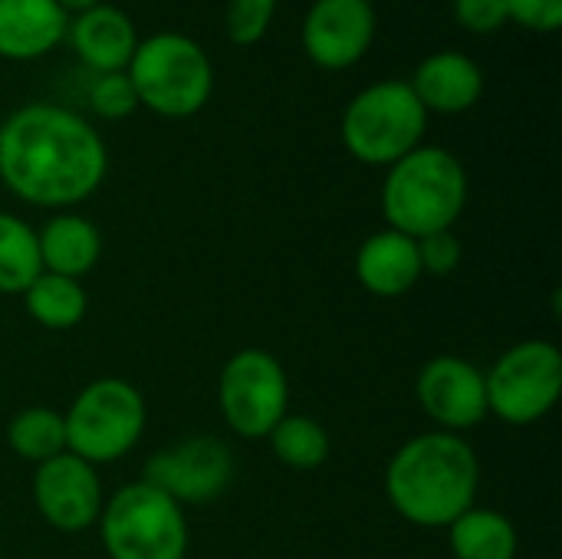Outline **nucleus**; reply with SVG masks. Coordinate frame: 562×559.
<instances>
[{
    "instance_id": "f257e3e1",
    "label": "nucleus",
    "mask_w": 562,
    "mask_h": 559,
    "mask_svg": "<svg viewBox=\"0 0 562 559\" xmlns=\"http://www.w3.org/2000/svg\"><path fill=\"white\" fill-rule=\"evenodd\" d=\"M109 175L99 128L59 102H26L0 122V185L23 204L69 211Z\"/></svg>"
},
{
    "instance_id": "f03ea898",
    "label": "nucleus",
    "mask_w": 562,
    "mask_h": 559,
    "mask_svg": "<svg viewBox=\"0 0 562 559\" xmlns=\"http://www.w3.org/2000/svg\"><path fill=\"white\" fill-rule=\"evenodd\" d=\"M481 461L464 435L425 432L408 438L385 468L392 511L422 530H448L477 504Z\"/></svg>"
},
{
    "instance_id": "7ed1b4c3",
    "label": "nucleus",
    "mask_w": 562,
    "mask_h": 559,
    "mask_svg": "<svg viewBox=\"0 0 562 559\" xmlns=\"http://www.w3.org/2000/svg\"><path fill=\"white\" fill-rule=\"evenodd\" d=\"M468 171L441 145H418L385 168L382 214L385 224L415 241L451 231L468 204Z\"/></svg>"
},
{
    "instance_id": "20e7f679",
    "label": "nucleus",
    "mask_w": 562,
    "mask_h": 559,
    "mask_svg": "<svg viewBox=\"0 0 562 559\" xmlns=\"http://www.w3.org/2000/svg\"><path fill=\"white\" fill-rule=\"evenodd\" d=\"M125 72L138 105L161 119H191L214 92V63L207 49L178 30L142 36Z\"/></svg>"
},
{
    "instance_id": "39448f33",
    "label": "nucleus",
    "mask_w": 562,
    "mask_h": 559,
    "mask_svg": "<svg viewBox=\"0 0 562 559\" xmlns=\"http://www.w3.org/2000/svg\"><path fill=\"white\" fill-rule=\"evenodd\" d=\"M428 119L431 115L412 92L408 79H379L346 102L339 138L356 161L369 168H389L425 145Z\"/></svg>"
},
{
    "instance_id": "423d86ee",
    "label": "nucleus",
    "mask_w": 562,
    "mask_h": 559,
    "mask_svg": "<svg viewBox=\"0 0 562 559\" xmlns=\"http://www.w3.org/2000/svg\"><path fill=\"white\" fill-rule=\"evenodd\" d=\"M99 540L109 559H184L188 517L184 507L145 481H132L105 497L99 514Z\"/></svg>"
},
{
    "instance_id": "0eeeda50",
    "label": "nucleus",
    "mask_w": 562,
    "mask_h": 559,
    "mask_svg": "<svg viewBox=\"0 0 562 559\" xmlns=\"http://www.w3.org/2000/svg\"><path fill=\"white\" fill-rule=\"evenodd\" d=\"M66 451L92 468L122 461L145 435L148 409L142 392L115 376L89 382L63 415Z\"/></svg>"
},
{
    "instance_id": "6e6552de",
    "label": "nucleus",
    "mask_w": 562,
    "mask_h": 559,
    "mask_svg": "<svg viewBox=\"0 0 562 559\" xmlns=\"http://www.w3.org/2000/svg\"><path fill=\"white\" fill-rule=\"evenodd\" d=\"M487 412L504 425L527 428L547 418L562 395V353L550 339L510 346L484 372Z\"/></svg>"
},
{
    "instance_id": "1a4fd4ad",
    "label": "nucleus",
    "mask_w": 562,
    "mask_h": 559,
    "mask_svg": "<svg viewBox=\"0 0 562 559\" xmlns=\"http://www.w3.org/2000/svg\"><path fill=\"white\" fill-rule=\"evenodd\" d=\"M290 379L280 359L267 349L247 346L234 353L217 379V409L224 425L250 441H260L286 415Z\"/></svg>"
},
{
    "instance_id": "9d476101",
    "label": "nucleus",
    "mask_w": 562,
    "mask_h": 559,
    "mask_svg": "<svg viewBox=\"0 0 562 559\" xmlns=\"http://www.w3.org/2000/svg\"><path fill=\"white\" fill-rule=\"evenodd\" d=\"M142 481L168 494L181 507H201L217 501L231 488L234 455L221 438L194 435L155 451L142 468Z\"/></svg>"
},
{
    "instance_id": "9b49d317",
    "label": "nucleus",
    "mask_w": 562,
    "mask_h": 559,
    "mask_svg": "<svg viewBox=\"0 0 562 559\" xmlns=\"http://www.w3.org/2000/svg\"><path fill=\"white\" fill-rule=\"evenodd\" d=\"M375 36V0H313L300 26L303 53L326 72L352 69L372 49Z\"/></svg>"
},
{
    "instance_id": "f8f14e48",
    "label": "nucleus",
    "mask_w": 562,
    "mask_h": 559,
    "mask_svg": "<svg viewBox=\"0 0 562 559\" xmlns=\"http://www.w3.org/2000/svg\"><path fill=\"white\" fill-rule=\"evenodd\" d=\"M33 504H36V514L56 534L76 537L95 527L102 514L105 494H102L99 471L89 461L63 451L59 458L33 471Z\"/></svg>"
},
{
    "instance_id": "ddd939ff",
    "label": "nucleus",
    "mask_w": 562,
    "mask_h": 559,
    "mask_svg": "<svg viewBox=\"0 0 562 559\" xmlns=\"http://www.w3.org/2000/svg\"><path fill=\"white\" fill-rule=\"evenodd\" d=\"M415 395L422 412L438 425V432L464 435L484 425V418L491 415L484 372L461 356L428 359L418 372Z\"/></svg>"
},
{
    "instance_id": "4468645a",
    "label": "nucleus",
    "mask_w": 562,
    "mask_h": 559,
    "mask_svg": "<svg viewBox=\"0 0 562 559\" xmlns=\"http://www.w3.org/2000/svg\"><path fill=\"white\" fill-rule=\"evenodd\" d=\"M412 92L428 115H461L484 99V66L461 49H438L425 56L412 79Z\"/></svg>"
},
{
    "instance_id": "2eb2a0df",
    "label": "nucleus",
    "mask_w": 562,
    "mask_h": 559,
    "mask_svg": "<svg viewBox=\"0 0 562 559\" xmlns=\"http://www.w3.org/2000/svg\"><path fill=\"white\" fill-rule=\"evenodd\" d=\"M135 20L115 3H95L82 13L69 16L66 43L79 56V63L92 72H122L128 69L138 46Z\"/></svg>"
},
{
    "instance_id": "dca6fc26",
    "label": "nucleus",
    "mask_w": 562,
    "mask_h": 559,
    "mask_svg": "<svg viewBox=\"0 0 562 559\" xmlns=\"http://www.w3.org/2000/svg\"><path fill=\"white\" fill-rule=\"evenodd\" d=\"M418 241L392 227L369 234L356 250V280L379 300H398L422 280Z\"/></svg>"
},
{
    "instance_id": "f3484780",
    "label": "nucleus",
    "mask_w": 562,
    "mask_h": 559,
    "mask_svg": "<svg viewBox=\"0 0 562 559\" xmlns=\"http://www.w3.org/2000/svg\"><path fill=\"white\" fill-rule=\"evenodd\" d=\"M69 30L56 0H0V59L30 63L53 53Z\"/></svg>"
},
{
    "instance_id": "a211bd4d",
    "label": "nucleus",
    "mask_w": 562,
    "mask_h": 559,
    "mask_svg": "<svg viewBox=\"0 0 562 559\" xmlns=\"http://www.w3.org/2000/svg\"><path fill=\"white\" fill-rule=\"evenodd\" d=\"M36 247L46 273L82 280L102 257V234L89 217L59 211L36 231Z\"/></svg>"
},
{
    "instance_id": "6ab92c4d",
    "label": "nucleus",
    "mask_w": 562,
    "mask_h": 559,
    "mask_svg": "<svg viewBox=\"0 0 562 559\" xmlns=\"http://www.w3.org/2000/svg\"><path fill=\"white\" fill-rule=\"evenodd\" d=\"M448 547L454 559H517L520 537L507 514L474 504L448 527Z\"/></svg>"
},
{
    "instance_id": "aec40b11",
    "label": "nucleus",
    "mask_w": 562,
    "mask_h": 559,
    "mask_svg": "<svg viewBox=\"0 0 562 559\" xmlns=\"http://www.w3.org/2000/svg\"><path fill=\"white\" fill-rule=\"evenodd\" d=\"M23 310L26 316L53 333H66L76 329L86 320L89 310V293L82 290V280H69V277H56V273H40L23 293Z\"/></svg>"
},
{
    "instance_id": "412c9836",
    "label": "nucleus",
    "mask_w": 562,
    "mask_h": 559,
    "mask_svg": "<svg viewBox=\"0 0 562 559\" xmlns=\"http://www.w3.org/2000/svg\"><path fill=\"white\" fill-rule=\"evenodd\" d=\"M7 445L20 461H30L33 468L59 458L66 451V422L63 412L46 405L20 409L7 422Z\"/></svg>"
},
{
    "instance_id": "4be33fe9",
    "label": "nucleus",
    "mask_w": 562,
    "mask_h": 559,
    "mask_svg": "<svg viewBox=\"0 0 562 559\" xmlns=\"http://www.w3.org/2000/svg\"><path fill=\"white\" fill-rule=\"evenodd\" d=\"M270 455L293 471H316L329 458V435L310 415H283L267 435Z\"/></svg>"
},
{
    "instance_id": "5701e85b",
    "label": "nucleus",
    "mask_w": 562,
    "mask_h": 559,
    "mask_svg": "<svg viewBox=\"0 0 562 559\" xmlns=\"http://www.w3.org/2000/svg\"><path fill=\"white\" fill-rule=\"evenodd\" d=\"M40 273L43 264H40L36 231L23 217L0 211V293L20 297Z\"/></svg>"
},
{
    "instance_id": "b1692460",
    "label": "nucleus",
    "mask_w": 562,
    "mask_h": 559,
    "mask_svg": "<svg viewBox=\"0 0 562 559\" xmlns=\"http://www.w3.org/2000/svg\"><path fill=\"white\" fill-rule=\"evenodd\" d=\"M277 10H280V0H227L224 36L234 46H257L270 33Z\"/></svg>"
},
{
    "instance_id": "393cba45",
    "label": "nucleus",
    "mask_w": 562,
    "mask_h": 559,
    "mask_svg": "<svg viewBox=\"0 0 562 559\" xmlns=\"http://www.w3.org/2000/svg\"><path fill=\"white\" fill-rule=\"evenodd\" d=\"M89 109H92V115L109 119V122L128 119L138 109V96H135L128 72L125 69L122 72H95L92 86H89Z\"/></svg>"
},
{
    "instance_id": "a878e982",
    "label": "nucleus",
    "mask_w": 562,
    "mask_h": 559,
    "mask_svg": "<svg viewBox=\"0 0 562 559\" xmlns=\"http://www.w3.org/2000/svg\"><path fill=\"white\" fill-rule=\"evenodd\" d=\"M418 260H422V273L451 277L461 267V241L454 237V231L428 234L418 241Z\"/></svg>"
},
{
    "instance_id": "bb28decb",
    "label": "nucleus",
    "mask_w": 562,
    "mask_h": 559,
    "mask_svg": "<svg viewBox=\"0 0 562 559\" xmlns=\"http://www.w3.org/2000/svg\"><path fill=\"white\" fill-rule=\"evenodd\" d=\"M507 23L530 33H553L562 26V0H504Z\"/></svg>"
},
{
    "instance_id": "cd10ccee",
    "label": "nucleus",
    "mask_w": 562,
    "mask_h": 559,
    "mask_svg": "<svg viewBox=\"0 0 562 559\" xmlns=\"http://www.w3.org/2000/svg\"><path fill=\"white\" fill-rule=\"evenodd\" d=\"M451 13L468 33H497L507 26L504 0H451Z\"/></svg>"
},
{
    "instance_id": "c85d7f7f",
    "label": "nucleus",
    "mask_w": 562,
    "mask_h": 559,
    "mask_svg": "<svg viewBox=\"0 0 562 559\" xmlns=\"http://www.w3.org/2000/svg\"><path fill=\"white\" fill-rule=\"evenodd\" d=\"M69 16L72 13H82V10H89V7H95V3H105V0H56Z\"/></svg>"
}]
</instances>
